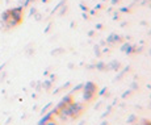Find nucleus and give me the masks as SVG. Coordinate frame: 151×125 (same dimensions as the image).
<instances>
[{"label": "nucleus", "mask_w": 151, "mask_h": 125, "mask_svg": "<svg viewBox=\"0 0 151 125\" xmlns=\"http://www.w3.org/2000/svg\"><path fill=\"white\" fill-rule=\"evenodd\" d=\"M103 125H106V121H104V123H103Z\"/></svg>", "instance_id": "obj_5"}, {"label": "nucleus", "mask_w": 151, "mask_h": 125, "mask_svg": "<svg viewBox=\"0 0 151 125\" xmlns=\"http://www.w3.org/2000/svg\"><path fill=\"white\" fill-rule=\"evenodd\" d=\"M43 125H57V123H55L53 118H50V120H47V121H46V123L43 124Z\"/></svg>", "instance_id": "obj_2"}, {"label": "nucleus", "mask_w": 151, "mask_h": 125, "mask_svg": "<svg viewBox=\"0 0 151 125\" xmlns=\"http://www.w3.org/2000/svg\"><path fill=\"white\" fill-rule=\"evenodd\" d=\"M95 84L93 83H88L87 87L84 88V100H91L92 96H93V92H95Z\"/></svg>", "instance_id": "obj_1"}, {"label": "nucleus", "mask_w": 151, "mask_h": 125, "mask_svg": "<svg viewBox=\"0 0 151 125\" xmlns=\"http://www.w3.org/2000/svg\"><path fill=\"white\" fill-rule=\"evenodd\" d=\"M134 116H130V118H129V123H130V121H134Z\"/></svg>", "instance_id": "obj_3"}, {"label": "nucleus", "mask_w": 151, "mask_h": 125, "mask_svg": "<svg viewBox=\"0 0 151 125\" xmlns=\"http://www.w3.org/2000/svg\"><path fill=\"white\" fill-rule=\"evenodd\" d=\"M3 67H4V65H1V66H0V71H1V70H3Z\"/></svg>", "instance_id": "obj_4"}]
</instances>
